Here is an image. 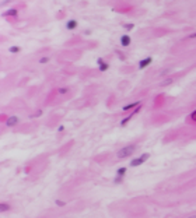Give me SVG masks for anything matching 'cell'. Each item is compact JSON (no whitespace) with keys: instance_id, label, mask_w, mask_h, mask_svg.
Segmentation results:
<instances>
[{"instance_id":"obj_1","label":"cell","mask_w":196,"mask_h":218,"mask_svg":"<svg viewBox=\"0 0 196 218\" xmlns=\"http://www.w3.org/2000/svg\"><path fill=\"white\" fill-rule=\"evenodd\" d=\"M134 150H136V147L132 144V145H126V147H123V148H120V151L118 153V158H120V159H123V158H126V157H129L134 153Z\"/></svg>"},{"instance_id":"obj_2","label":"cell","mask_w":196,"mask_h":218,"mask_svg":"<svg viewBox=\"0 0 196 218\" xmlns=\"http://www.w3.org/2000/svg\"><path fill=\"white\" fill-rule=\"evenodd\" d=\"M149 158H150V154H149V153H144V154L140 155L139 158L132 159V161H130V167H139V165H142L143 162H146Z\"/></svg>"},{"instance_id":"obj_3","label":"cell","mask_w":196,"mask_h":218,"mask_svg":"<svg viewBox=\"0 0 196 218\" xmlns=\"http://www.w3.org/2000/svg\"><path fill=\"white\" fill-rule=\"evenodd\" d=\"M140 106H142V105H140ZM140 106H137L134 111H132V113H130L129 116H126L125 119H122V120H120V126H126V123H128V122L130 120L132 117H133V116H134L136 113H137V112H139V111H140Z\"/></svg>"},{"instance_id":"obj_4","label":"cell","mask_w":196,"mask_h":218,"mask_svg":"<svg viewBox=\"0 0 196 218\" xmlns=\"http://www.w3.org/2000/svg\"><path fill=\"white\" fill-rule=\"evenodd\" d=\"M18 122H20L18 116L13 115V116H10V117L6 120V125H7L9 127H13V126H17V125H18Z\"/></svg>"},{"instance_id":"obj_5","label":"cell","mask_w":196,"mask_h":218,"mask_svg":"<svg viewBox=\"0 0 196 218\" xmlns=\"http://www.w3.org/2000/svg\"><path fill=\"white\" fill-rule=\"evenodd\" d=\"M130 42H132V38L128 35V34H125V35L120 37V46H122V48H128V46L130 45Z\"/></svg>"},{"instance_id":"obj_6","label":"cell","mask_w":196,"mask_h":218,"mask_svg":"<svg viewBox=\"0 0 196 218\" xmlns=\"http://www.w3.org/2000/svg\"><path fill=\"white\" fill-rule=\"evenodd\" d=\"M97 63H98V70H100V71H106V70L109 69V64L105 63L104 59H101V57H98Z\"/></svg>"},{"instance_id":"obj_7","label":"cell","mask_w":196,"mask_h":218,"mask_svg":"<svg viewBox=\"0 0 196 218\" xmlns=\"http://www.w3.org/2000/svg\"><path fill=\"white\" fill-rule=\"evenodd\" d=\"M151 62H153V57H151V56H149V57H146V59H143V60H140V62H139V69H144V67H147L149 64H151Z\"/></svg>"},{"instance_id":"obj_8","label":"cell","mask_w":196,"mask_h":218,"mask_svg":"<svg viewBox=\"0 0 196 218\" xmlns=\"http://www.w3.org/2000/svg\"><path fill=\"white\" fill-rule=\"evenodd\" d=\"M140 105H142V102H140V101H137V102H132V103H129V105H125L122 109H123V111H129V109H133V108L136 109V108H137V106H140Z\"/></svg>"},{"instance_id":"obj_9","label":"cell","mask_w":196,"mask_h":218,"mask_svg":"<svg viewBox=\"0 0 196 218\" xmlns=\"http://www.w3.org/2000/svg\"><path fill=\"white\" fill-rule=\"evenodd\" d=\"M66 28L70 29V31H72V29H76V28H77V21H76V20H69V21L66 23Z\"/></svg>"},{"instance_id":"obj_10","label":"cell","mask_w":196,"mask_h":218,"mask_svg":"<svg viewBox=\"0 0 196 218\" xmlns=\"http://www.w3.org/2000/svg\"><path fill=\"white\" fill-rule=\"evenodd\" d=\"M9 210H10V205L7 204V203H0V211H1V213L9 211Z\"/></svg>"},{"instance_id":"obj_11","label":"cell","mask_w":196,"mask_h":218,"mask_svg":"<svg viewBox=\"0 0 196 218\" xmlns=\"http://www.w3.org/2000/svg\"><path fill=\"white\" fill-rule=\"evenodd\" d=\"M125 173H126V168H119V169L116 171V175L118 176H120V178H122Z\"/></svg>"},{"instance_id":"obj_12","label":"cell","mask_w":196,"mask_h":218,"mask_svg":"<svg viewBox=\"0 0 196 218\" xmlns=\"http://www.w3.org/2000/svg\"><path fill=\"white\" fill-rule=\"evenodd\" d=\"M6 15H11V17H14V15H17V10H15V9L7 10V11H6Z\"/></svg>"},{"instance_id":"obj_13","label":"cell","mask_w":196,"mask_h":218,"mask_svg":"<svg viewBox=\"0 0 196 218\" xmlns=\"http://www.w3.org/2000/svg\"><path fill=\"white\" fill-rule=\"evenodd\" d=\"M9 51L11 52V53H18V52L21 51V48H20V46H11Z\"/></svg>"},{"instance_id":"obj_14","label":"cell","mask_w":196,"mask_h":218,"mask_svg":"<svg viewBox=\"0 0 196 218\" xmlns=\"http://www.w3.org/2000/svg\"><path fill=\"white\" fill-rule=\"evenodd\" d=\"M133 28H134L133 24H125V29H128V31H130V29H133Z\"/></svg>"},{"instance_id":"obj_15","label":"cell","mask_w":196,"mask_h":218,"mask_svg":"<svg viewBox=\"0 0 196 218\" xmlns=\"http://www.w3.org/2000/svg\"><path fill=\"white\" fill-rule=\"evenodd\" d=\"M49 62V57H42V59H39V63H48Z\"/></svg>"},{"instance_id":"obj_16","label":"cell","mask_w":196,"mask_h":218,"mask_svg":"<svg viewBox=\"0 0 196 218\" xmlns=\"http://www.w3.org/2000/svg\"><path fill=\"white\" fill-rule=\"evenodd\" d=\"M56 204L59 205V207H63V205H66L65 201H62V200H56Z\"/></svg>"},{"instance_id":"obj_17","label":"cell","mask_w":196,"mask_h":218,"mask_svg":"<svg viewBox=\"0 0 196 218\" xmlns=\"http://www.w3.org/2000/svg\"><path fill=\"white\" fill-rule=\"evenodd\" d=\"M67 88H59V94H66V92H67Z\"/></svg>"},{"instance_id":"obj_18","label":"cell","mask_w":196,"mask_h":218,"mask_svg":"<svg viewBox=\"0 0 196 218\" xmlns=\"http://www.w3.org/2000/svg\"><path fill=\"white\" fill-rule=\"evenodd\" d=\"M114 182H115V183H120V182H122V178H120V176H116Z\"/></svg>"},{"instance_id":"obj_19","label":"cell","mask_w":196,"mask_h":218,"mask_svg":"<svg viewBox=\"0 0 196 218\" xmlns=\"http://www.w3.org/2000/svg\"><path fill=\"white\" fill-rule=\"evenodd\" d=\"M171 83H172V80H171V78H168V80H165L164 85H168V84H171Z\"/></svg>"},{"instance_id":"obj_20","label":"cell","mask_w":196,"mask_h":218,"mask_svg":"<svg viewBox=\"0 0 196 218\" xmlns=\"http://www.w3.org/2000/svg\"><path fill=\"white\" fill-rule=\"evenodd\" d=\"M58 130H59V131H63V130H65V126H59Z\"/></svg>"},{"instance_id":"obj_21","label":"cell","mask_w":196,"mask_h":218,"mask_svg":"<svg viewBox=\"0 0 196 218\" xmlns=\"http://www.w3.org/2000/svg\"><path fill=\"white\" fill-rule=\"evenodd\" d=\"M189 38H196V32H193V34H191V35H189Z\"/></svg>"},{"instance_id":"obj_22","label":"cell","mask_w":196,"mask_h":218,"mask_svg":"<svg viewBox=\"0 0 196 218\" xmlns=\"http://www.w3.org/2000/svg\"><path fill=\"white\" fill-rule=\"evenodd\" d=\"M41 115H42V111H38V112H37V115H35V116H41Z\"/></svg>"},{"instance_id":"obj_23","label":"cell","mask_w":196,"mask_h":218,"mask_svg":"<svg viewBox=\"0 0 196 218\" xmlns=\"http://www.w3.org/2000/svg\"><path fill=\"white\" fill-rule=\"evenodd\" d=\"M192 119H195V120H196V112H193V113H192Z\"/></svg>"},{"instance_id":"obj_24","label":"cell","mask_w":196,"mask_h":218,"mask_svg":"<svg viewBox=\"0 0 196 218\" xmlns=\"http://www.w3.org/2000/svg\"><path fill=\"white\" fill-rule=\"evenodd\" d=\"M188 218H196V215H191V217H188Z\"/></svg>"}]
</instances>
